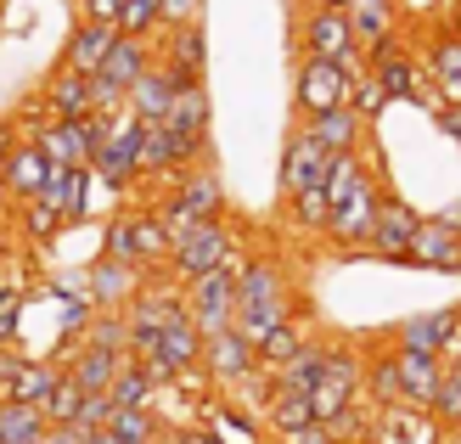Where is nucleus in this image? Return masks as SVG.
<instances>
[{
  "instance_id": "obj_1",
  "label": "nucleus",
  "mask_w": 461,
  "mask_h": 444,
  "mask_svg": "<svg viewBox=\"0 0 461 444\" xmlns=\"http://www.w3.org/2000/svg\"><path fill=\"white\" fill-rule=\"evenodd\" d=\"M298 287H293V270L282 253H248L242 270H237V332L248 343H259L270 326H282L298 315Z\"/></svg>"
},
{
  "instance_id": "obj_2",
  "label": "nucleus",
  "mask_w": 461,
  "mask_h": 444,
  "mask_svg": "<svg viewBox=\"0 0 461 444\" xmlns=\"http://www.w3.org/2000/svg\"><path fill=\"white\" fill-rule=\"evenodd\" d=\"M169 248H175V231L164 225L158 208H119L102 231V253L113 259H130L141 270H164L169 265Z\"/></svg>"
},
{
  "instance_id": "obj_3",
  "label": "nucleus",
  "mask_w": 461,
  "mask_h": 444,
  "mask_svg": "<svg viewBox=\"0 0 461 444\" xmlns=\"http://www.w3.org/2000/svg\"><path fill=\"white\" fill-rule=\"evenodd\" d=\"M237 253H242V237H237V225L220 214V220H203V225H192V231H180L175 248H169L164 276L186 287V282H197V276H209V270L230 265Z\"/></svg>"
},
{
  "instance_id": "obj_4",
  "label": "nucleus",
  "mask_w": 461,
  "mask_h": 444,
  "mask_svg": "<svg viewBox=\"0 0 461 444\" xmlns=\"http://www.w3.org/2000/svg\"><path fill=\"white\" fill-rule=\"evenodd\" d=\"M158 214H164V225L175 231H192L203 220H220L225 214V186H220V169H209V163H192L186 175H175L169 180V192L152 203Z\"/></svg>"
},
{
  "instance_id": "obj_5",
  "label": "nucleus",
  "mask_w": 461,
  "mask_h": 444,
  "mask_svg": "<svg viewBox=\"0 0 461 444\" xmlns=\"http://www.w3.org/2000/svg\"><path fill=\"white\" fill-rule=\"evenodd\" d=\"M383 197H388L383 169H366V175L349 186V192L332 203V220H327V237H321V242H332L338 253H360L366 237H372V225H377Z\"/></svg>"
},
{
  "instance_id": "obj_6",
  "label": "nucleus",
  "mask_w": 461,
  "mask_h": 444,
  "mask_svg": "<svg viewBox=\"0 0 461 444\" xmlns=\"http://www.w3.org/2000/svg\"><path fill=\"white\" fill-rule=\"evenodd\" d=\"M360 400H366V355H360L355 343H332L327 338V366H321V377L310 388L315 422H332V416H343Z\"/></svg>"
},
{
  "instance_id": "obj_7",
  "label": "nucleus",
  "mask_w": 461,
  "mask_h": 444,
  "mask_svg": "<svg viewBox=\"0 0 461 444\" xmlns=\"http://www.w3.org/2000/svg\"><path fill=\"white\" fill-rule=\"evenodd\" d=\"M248 259V248L237 253L230 265L209 270V276H197V282H186V315L197 321V332L203 338H214L225 332V326H237V270Z\"/></svg>"
},
{
  "instance_id": "obj_8",
  "label": "nucleus",
  "mask_w": 461,
  "mask_h": 444,
  "mask_svg": "<svg viewBox=\"0 0 461 444\" xmlns=\"http://www.w3.org/2000/svg\"><path fill=\"white\" fill-rule=\"evenodd\" d=\"M349 68L332 57H298L293 68V113L298 119H315V113H332L349 102Z\"/></svg>"
},
{
  "instance_id": "obj_9",
  "label": "nucleus",
  "mask_w": 461,
  "mask_h": 444,
  "mask_svg": "<svg viewBox=\"0 0 461 444\" xmlns=\"http://www.w3.org/2000/svg\"><path fill=\"white\" fill-rule=\"evenodd\" d=\"M135 141H141V119H135L130 107L113 113V130H107V141L90 152V169H96V180L107 186V192H135L141 186V175H135Z\"/></svg>"
},
{
  "instance_id": "obj_10",
  "label": "nucleus",
  "mask_w": 461,
  "mask_h": 444,
  "mask_svg": "<svg viewBox=\"0 0 461 444\" xmlns=\"http://www.w3.org/2000/svg\"><path fill=\"white\" fill-rule=\"evenodd\" d=\"M164 124L180 147V163H209V124H214V102H209V85H180L175 90V107L164 113Z\"/></svg>"
},
{
  "instance_id": "obj_11",
  "label": "nucleus",
  "mask_w": 461,
  "mask_h": 444,
  "mask_svg": "<svg viewBox=\"0 0 461 444\" xmlns=\"http://www.w3.org/2000/svg\"><path fill=\"white\" fill-rule=\"evenodd\" d=\"M360 51V40H355V23L343 6H315L310 0V12L298 17V57H332V62H349Z\"/></svg>"
},
{
  "instance_id": "obj_12",
  "label": "nucleus",
  "mask_w": 461,
  "mask_h": 444,
  "mask_svg": "<svg viewBox=\"0 0 461 444\" xmlns=\"http://www.w3.org/2000/svg\"><path fill=\"white\" fill-rule=\"evenodd\" d=\"M417 225H422L417 208H411L405 197L388 192L383 208H377L372 237H366V248H360V259H377V265H411V237H417Z\"/></svg>"
},
{
  "instance_id": "obj_13",
  "label": "nucleus",
  "mask_w": 461,
  "mask_h": 444,
  "mask_svg": "<svg viewBox=\"0 0 461 444\" xmlns=\"http://www.w3.org/2000/svg\"><path fill=\"white\" fill-rule=\"evenodd\" d=\"M388 343L400 349H428V355H456L461 349V304H445V310H422L388 326Z\"/></svg>"
},
{
  "instance_id": "obj_14",
  "label": "nucleus",
  "mask_w": 461,
  "mask_h": 444,
  "mask_svg": "<svg viewBox=\"0 0 461 444\" xmlns=\"http://www.w3.org/2000/svg\"><path fill=\"white\" fill-rule=\"evenodd\" d=\"M327 163H332V152L321 147L304 124H298V130L287 135V141H282V169H276V192H282V197L310 192V186L327 180Z\"/></svg>"
},
{
  "instance_id": "obj_15",
  "label": "nucleus",
  "mask_w": 461,
  "mask_h": 444,
  "mask_svg": "<svg viewBox=\"0 0 461 444\" xmlns=\"http://www.w3.org/2000/svg\"><path fill=\"white\" fill-rule=\"evenodd\" d=\"M203 371H209L214 388H242L253 371H259V349H253L237 326H225V332L203 338Z\"/></svg>"
},
{
  "instance_id": "obj_16",
  "label": "nucleus",
  "mask_w": 461,
  "mask_h": 444,
  "mask_svg": "<svg viewBox=\"0 0 461 444\" xmlns=\"http://www.w3.org/2000/svg\"><path fill=\"white\" fill-rule=\"evenodd\" d=\"M152 270H141V265H130V259H113V253H96V259L85 265V293H90V304L96 310H124V304L141 293V282H147Z\"/></svg>"
},
{
  "instance_id": "obj_17",
  "label": "nucleus",
  "mask_w": 461,
  "mask_h": 444,
  "mask_svg": "<svg viewBox=\"0 0 461 444\" xmlns=\"http://www.w3.org/2000/svg\"><path fill=\"white\" fill-rule=\"evenodd\" d=\"M158 45V62L175 68L186 85H197L203 74H209V29L203 23H180V29H158L152 34Z\"/></svg>"
},
{
  "instance_id": "obj_18",
  "label": "nucleus",
  "mask_w": 461,
  "mask_h": 444,
  "mask_svg": "<svg viewBox=\"0 0 461 444\" xmlns=\"http://www.w3.org/2000/svg\"><path fill=\"white\" fill-rule=\"evenodd\" d=\"M411 270H433V276H461V231L445 220L422 214L417 237H411Z\"/></svg>"
},
{
  "instance_id": "obj_19",
  "label": "nucleus",
  "mask_w": 461,
  "mask_h": 444,
  "mask_svg": "<svg viewBox=\"0 0 461 444\" xmlns=\"http://www.w3.org/2000/svg\"><path fill=\"white\" fill-rule=\"evenodd\" d=\"M51 175H57V163L45 158L29 135L6 152V169H0V180H6V192H12V208L17 203H34V197H45V186H51Z\"/></svg>"
},
{
  "instance_id": "obj_20",
  "label": "nucleus",
  "mask_w": 461,
  "mask_h": 444,
  "mask_svg": "<svg viewBox=\"0 0 461 444\" xmlns=\"http://www.w3.org/2000/svg\"><path fill=\"white\" fill-rule=\"evenodd\" d=\"M34 102L51 113V119H85V113H96V96H90V74H79V68H51L45 74V85L34 90Z\"/></svg>"
},
{
  "instance_id": "obj_21",
  "label": "nucleus",
  "mask_w": 461,
  "mask_h": 444,
  "mask_svg": "<svg viewBox=\"0 0 461 444\" xmlns=\"http://www.w3.org/2000/svg\"><path fill=\"white\" fill-rule=\"evenodd\" d=\"M135 175L141 180H175V175H186V163H180V147H175V135L164 119H141V141H135Z\"/></svg>"
},
{
  "instance_id": "obj_22",
  "label": "nucleus",
  "mask_w": 461,
  "mask_h": 444,
  "mask_svg": "<svg viewBox=\"0 0 461 444\" xmlns=\"http://www.w3.org/2000/svg\"><path fill=\"white\" fill-rule=\"evenodd\" d=\"M372 444H445V428L422 405H388L372 422Z\"/></svg>"
},
{
  "instance_id": "obj_23",
  "label": "nucleus",
  "mask_w": 461,
  "mask_h": 444,
  "mask_svg": "<svg viewBox=\"0 0 461 444\" xmlns=\"http://www.w3.org/2000/svg\"><path fill=\"white\" fill-rule=\"evenodd\" d=\"M113 40H119V23H90V17H79L74 23V34L62 40V68H79V74H96V68L107 62V51H113Z\"/></svg>"
},
{
  "instance_id": "obj_24",
  "label": "nucleus",
  "mask_w": 461,
  "mask_h": 444,
  "mask_svg": "<svg viewBox=\"0 0 461 444\" xmlns=\"http://www.w3.org/2000/svg\"><path fill=\"white\" fill-rule=\"evenodd\" d=\"M298 124H304L327 152H366V135H372V124H366L349 102L332 107V113H315V119H298Z\"/></svg>"
},
{
  "instance_id": "obj_25",
  "label": "nucleus",
  "mask_w": 461,
  "mask_h": 444,
  "mask_svg": "<svg viewBox=\"0 0 461 444\" xmlns=\"http://www.w3.org/2000/svg\"><path fill=\"white\" fill-rule=\"evenodd\" d=\"M57 377H62V360H51V355H40V360H29L23 355L6 377H0V400H23V405H45V394L57 388Z\"/></svg>"
},
{
  "instance_id": "obj_26",
  "label": "nucleus",
  "mask_w": 461,
  "mask_h": 444,
  "mask_svg": "<svg viewBox=\"0 0 461 444\" xmlns=\"http://www.w3.org/2000/svg\"><path fill=\"white\" fill-rule=\"evenodd\" d=\"M180 85H186V79H180L175 68H164V62H152L147 74H141V79L130 85V96H124V107L135 113V119H164V113L175 107V90H180ZM197 85H203V79H197Z\"/></svg>"
},
{
  "instance_id": "obj_27",
  "label": "nucleus",
  "mask_w": 461,
  "mask_h": 444,
  "mask_svg": "<svg viewBox=\"0 0 461 444\" xmlns=\"http://www.w3.org/2000/svg\"><path fill=\"white\" fill-rule=\"evenodd\" d=\"M394 360H400V388H405V405H433L439 394V377H445V360L428 355V349H400L394 343Z\"/></svg>"
},
{
  "instance_id": "obj_28",
  "label": "nucleus",
  "mask_w": 461,
  "mask_h": 444,
  "mask_svg": "<svg viewBox=\"0 0 461 444\" xmlns=\"http://www.w3.org/2000/svg\"><path fill=\"white\" fill-rule=\"evenodd\" d=\"M90 186H96V169L90 163H57V175H51V186H45V197H51L57 208H62V220H68V231H74L85 214H90Z\"/></svg>"
},
{
  "instance_id": "obj_29",
  "label": "nucleus",
  "mask_w": 461,
  "mask_h": 444,
  "mask_svg": "<svg viewBox=\"0 0 461 444\" xmlns=\"http://www.w3.org/2000/svg\"><path fill=\"white\" fill-rule=\"evenodd\" d=\"M422 68H428V79L445 90V102H461V34H450L439 23L433 40H428V51H422Z\"/></svg>"
},
{
  "instance_id": "obj_30",
  "label": "nucleus",
  "mask_w": 461,
  "mask_h": 444,
  "mask_svg": "<svg viewBox=\"0 0 461 444\" xmlns=\"http://www.w3.org/2000/svg\"><path fill=\"white\" fill-rule=\"evenodd\" d=\"M349 23L360 51H377L383 40L400 34V0H349Z\"/></svg>"
},
{
  "instance_id": "obj_31",
  "label": "nucleus",
  "mask_w": 461,
  "mask_h": 444,
  "mask_svg": "<svg viewBox=\"0 0 461 444\" xmlns=\"http://www.w3.org/2000/svg\"><path fill=\"white\" fill-rule=\"evenodd\" d=\"M12 231L29 248H51L62 231H68V220H62V208L51 203V197H34V203H17L12 208Z\"/></svg>"
},
{
  "instance_id": "obj_32",
  "label": "nucleus",
  "mask_w": 461,
  "mask_h": 444,
  "mask_svg": "<svg viewBox=\"0 0 461 444\" xmlns=\"http://www.w3.org/2000/svg\"><path fill=\"white\" fill-rule=\"evenodd\" d=\"M383 343H388V338H383ZM366 405H372V411L405 405V388H400V360H394V343H388V349H372V355H366Z\"/></svg>"
},
{
  "instance_id": "obj_33",
  "label": "nucleus",
  "mask_w": 461,
  "mask_h": 444,
  "mask_svg": "<svg viewBox=\"0 0 461 444\" xmlns=\"http://www.w3.org/2000/svg\"><path fill=\"white\" fill-rule=\"evenodd\" d=\"M124 360H130V355H113V349H90V343H79L62 366H68V377H74L85 394H102L113 377H119V366H124Z\"/></svg>"
},
{
  "instance_id": "obj_34",
  "label": "nucleus",
  "mask_w": 461,
  "mask_h": 444,
  "mask_svg": "<svg viewBox=\"0 0 461 444\" xmlns=\"http://www.w3.org/2000/svg\"><path fill=\"white\" fill-rule=\"evenodd\" d=\"M209 433L225 444H265V416L242 411L237 400H209Z\"/></svg>"
},
{
  "instance_id": "obj_35",
  "label": "nucleus",
  "mask_w": 461,
  "mask_h": 444,
  "mask_svg": "<svg viewBox=\"0 0 461 444\" xmlns=\"http://www.w3.org/2000/svg\"><path fill=\"white\" fill-rule=\"evenodd\" d=\"M282 214H287V231H298V237H327V220H332L327 186H310V192L282 197Z\"/></svg>"
},
{
  "instance_id": "obj_36",
  "label": "nucleus",
  "mask_w": 461,
  "mask_h": 444,
  "mask_svg": "<svg viewBox=\"0 0 461 444\" xmlns=\"http://www.w3.org/2000/svg\"><path fill=\"white\" fill-rule=\"evenodd\" d=\"M259 416H265V433H270V439H282V433H293V428L315 422V405H310V394H304V388H276V394H270V405H265Z\"/></svg>"
},
{
  "instance_id": "obj_37",
  "label": "nucleus",
  "mask_w": 461,
  "mask_h": 444,
  "mask_svg": "<svg viewBox=\"0 0 461 444\" xmlns=\"http://www.w3.org/2000/svg\"><path fill=\"white\" fill-rule=\"evenodd\" d=\"M310 338H315V332H310V321H304V315H293V321H282V326H270V332L253 343V349H259V366L276 371V366H287Z\"/></svg>"
},
{
  "instance_id": "obj_38",
  "label": "nucleus",
  "mask_w": 461,
  "mask_h": 444,
  "mask_svg": "<svg viewBox=\"0 0 461 444\" xmlns=\"http://www.w3.org/2000/svg\"><path fill=\"white\" fill-rule=\"evenodd\" d=\"M51 433L40 405H23V400H0V444H40Z\"/></svg>"
},
{
  "instance_id": "obj_39",
  "label": "nucleus",
  "mask_w": 461,
  "mask_h": 444,
  "mask_svg": "<svg viewBox=\"0 0 461 444\" xmlns=\"http://www.w3.org/2000/svg\"><path fill=\"white\" fill-rule=\"evenodd\" d=\"M107 394H113V405H119V411H141V405H158V394H164V388L147 377L141 360H124L119 377L107 383Z\"/></svg>"
},
{
  "instance_id": "obj_40",
  "label": "nucleus",
  "mask_w": 461,
  "mask_h": 444,
  "mask_svg": "<svg viewBox=\"0 0 461 444\" xmlns=\"http://www.w3.org/2000/svg\"><path fill=\"white\" fill-rule=\"evenodd\" d=\"M321 366H327V338H310L287 366H276V371H270V383H276V388H304V394H310L315 377H321Z\"/></svg>"
},
{
  "instance_id": "obj_41",
  "label": "nucleus",
  "mask_w": 461,
  "mask_h": 444,
  "mask_svg": "<svg viewBox=\"0 0 461 444\" xmlns=\"http://www.w3.org/2000/svg\"><path fill=\"white\" fill-rule=\"evenodd\" d=\"M107 433L119 444H158L169 428H164V416H158V405H141V411H113Z\"/></svg>"
},
{
  "instance_id": "obj_42",
  "label": "nucleus",
  "mask_w": 461,
  "mask_h": 444,
  "mask_svg": "<svg viewBox=\"0 0 461 444\" xmlns=\"http://www.w3.org/2000/svg\"><path fill=\"white\" fill-rule=\"evenodd\" d=\"M45 422H51V428H74L79 422V411H85V388L74 383V377H68V366H62V377H57V388L51 394H45Z\"/></svg>"
},
{
  "instance_id": "obj_43",
  "label": "nucleus",
  "mask_w": 461,
  "mask_h": 444,
  "mask_svg": "<svg viewBox=\"0 0 461 444\" xmlns=\"http://www.w3.org/2000/svg\"><path fill=\"white\" fill-rule=\"evenodd\" d=\"M349 107L360 113L366 124H377L383 113L394 107V96H388V90H383V79L372 74V68H360V74H355V85H349Z\"/></svg>"
},
{
  "instance_id": "obj_44",
  "label": "nucleus",
  "mask_w": 461,
  "mask_h": 444,
  "mask_svg": "<svg viewBox=\"0 0 461 444\" xmlns=\"http://www.w3.org/2000/svg\"><path fill=\"white\" fill-rule=\"evenodd\" d=\"M158 29H164V0H124V12H119V34L152 40Z\"/></svg>"
},
{
  "instance_id": "obj_45",
  "label": "nucleus",
  "mask_w": 461,
  "mask_h": 444,
  "mask_svg": "<svg viewBox=\"0 0 461 444\" xmlns=\"http://www.w3.org/2000/svg\"><path fill=\"white\" fill-rule=\"evenodd\" d=\"M433 422H439L445 433H461V377L445 366V377H439V394H433Z\"/></svg>"
},
{
  "instance_id": "obj_46",
  "label": "nucleus",
  "mask_w": 461,
  "mask_h": 444,
  "mask_svg": "<svg viewBox=\"0 0 461 444\" xmlns=\"http://www.w3.org/2000/svg\"><path fill=\"white\" fill-rule=\"evenodd\" d=\"M23 298H29V293L0 276V349H12L17 332H23Z\"/></svg>"
},
{
  "instance_id": "obj_47",
  "label": "nucleus",
  "mask_w": 461,
  "mask_h": 444,
  "mask_svg": "<svg viewBox=\"0 0 461 444\" xmlns=\"http://www.w3.org/2000/svg\"><path fill=\"white\" fill-rule=\"evenodd\" d=\"M113 411H119V405H113V394H107V388H102V394H85V411H79V422H74V428L96 433V428L113 422Z\"/></svg>"
},
{
  "instance_id": "obj_48",
  "label": "nucleus",
  "mask_w": 461,
  "mask_h": 444,
  "mask_svg": "<svg viewBox=\"0 0 461 444\" xmlns=\"http://www.w3.org/2000/svg\"><path fill=\"white\" fill-rule=\"evenodd\" d=\"M180 23H203V0H164V29H180Z\"/></svg>"
},
{
  "instance_id": "obj_49",
  "label": "nucleus",
  "mask_w": 461,
  "mask_h": 444,
  "mask_svg": "<svg viewBox=\"0 0 461 444\" xmlns=\"http://www.w3.org/2000/svg\"><path fill=\"white\" fill-rule=\"evenodd\" d=\"M119 12H124V0H79V17L90 23H119Z\"/></svg>"
},
{
  "instance_id": "obj_50",
  "label": "nucleus",
  "mask_w": 461,
  "mask_h": 444,
  "mask_svg": "<svg viewBox=\"0 0 461 444\" xmlns=\"http://www.w3.org/2000/svg\"><path fill=\"white\" fill-rule=\"evenodd\" d=\"M276 444H332V433H327V422H304V428H293V433H282Z\"/></svg>"
},
{
  "instance_id": "obj_51",
  "label": "nucleus",
  "mask_w": 461,
  "mask_h": 444,
  "mask_svg": "<svg viewBox=\"0 0 461 444\" xmlns=\"http://www.w3.org/2000/svg\"><path fill=\"white\" fill-rule=\"evenodd\" d=\"M433 124H439V130H445V135H450V141H456V147H461V102H445V107H439V113H433Z\"/></svg>"
},
{
  "instance_id": "obj_52",
  "label": "nucleus",
  "mask_w": 461,
  "mask_h": 444,
  "mask_svg": "<svg viewBox=\"0 0 461 444\" xmlns=\"http://www.w3.org/2000/svg\"><path fill=\"white\" fill-rule=\"evenodd\" d=\"M23 141V124H17V113H6V119H0V169H6V152Z\"/></svg>"
},
{
  "instance_id": "obj_53",
  "label": "nucleus",
  "mask_w": 461,
  "mask_h": 444,
  "mask_svg": "<svg viewBox=\"0 0 461 444\" xmlns=\"http://www.w3.org/2000/svg\"><path fill=\"white\" fill-rule=\"evenodd\" d=\"M158 444H209V428H169Z\"/></svg>"
},
{
  "instance_id": "obj_54",
  "label": "nucleus",
  "mask_w": 461,
  "mask_h": 444,
  "mask_svg": "<svg viewBox=\"0 0 461 444\" xmlns=\"http://www.w3.org/2000/svg\"><path fill=\"white\" fill-rule=\"evenodd\" d=\"M12 253H17V231L12 220H0V265H12Z\"/></svg>"
},
{
  "instance_id": "obj_55",
  "label": "nucleus",
  "mask_w": 461,
  "mask_h": 444,
  "mask_svg": "<svg viewBox=\"0 0 461 444\" xmlns=\"http://www.w3.org/2000/svg\"><path fill=\"white\" fill-rule=\"evenodd\" d=\"M40 444H85V428H51Z\"/></svg>"
},
{
  "instance_id": "obj_56",
  "label": "nucleus",
  "mask_w": 461,
  "mask_h": 444,
  "mask_svg": "<svg viewBox=\"0 0 461 444\" xmlns=\"http://www.w3.org/2000/svg\"><path fill=\"white\" fill-rule=\"evenodd\" d=\"M433 220H445L450 231H461V197H456V203H445V208H439V214H433Z\"/></svg>"
},
{
  "instance_id": "obj_57",
  "label": "nucleus",
  "mask_w": 461,
  "mask_h": 444,
  "mask_svg": "<svg viewBox=\"0 0 461 444\" xmlns=\"http://www.w3.org/2000/svg\"><path fill=\"white\" fill-rule=\"evenodd\" d=\"M445 29L461 34V0H445Z\"/></svg>"
},
{
  "instance_id": "obj_58",
  "label": "nucleus",
  "mask_w": 461,
  "mask_h": 444,
  "mask_svg": "<svg viewBox=\"0 0 461 444\" xmlns=\"http://www.w3.org/2000/svg\"><path fill=\"white\" fill-rule=\"evenodd\" d=\"M0 220H12V192H6V180H0Z\"/></svg>"
},
{
  "instance_id": "obj_59",
  "label": "nucleus",
  "mask_w": 461,
  "mask_h": 444,
  "mask_svg": "<svg viewBox=\"0 0 461 444\" xmlns=\"http://www.w3.org/2000/svg\"><path fill=\"white\" fill-rule=\"evenodd\" d=\"M315 6H343V12H349V0H315Z\"/></svg>"
},
{
  "instance_id": "obj_60",
  "label": "nucleus",
  "mask_w": 461,
  "mask_h": 444,
  "mask_svg": "<svg viewBox=\"0 0 461 444\" xmlns=\"http://www.w3.org/2000/svg\"><path fill=\"white\" fill-rule=\"evenodd\" d=\"M209 444H225V439H214V433H209Z\"/></svg>"
},
{
  "instance_id": "obj_61",
  "label": "nucleus",
  "mask_w": 461,
  "mask_h": 444,
  "mask_svg": "<svg viewBox=\"0 0 461 444\" xmlns=\"http://www.w3.org/2000/svg\"><path fill=\"white\" fill-rule=\"evenodd\" d=\"M0 276H6V265H0Z\"/></svg>"
}]
</instances>
